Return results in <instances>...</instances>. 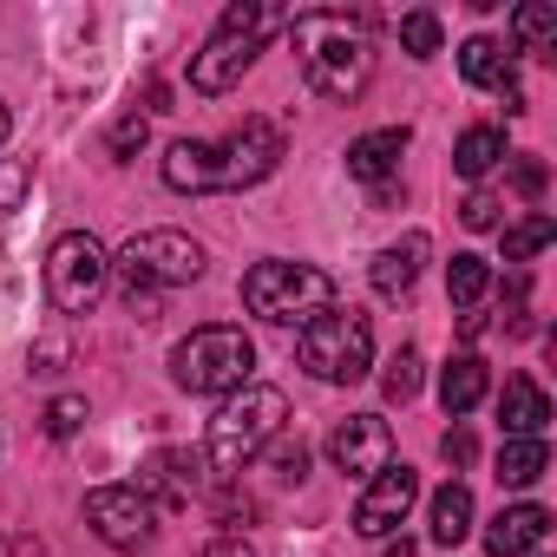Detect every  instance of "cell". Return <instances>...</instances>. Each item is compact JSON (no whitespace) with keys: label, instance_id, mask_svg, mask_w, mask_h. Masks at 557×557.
Returning <instances> with one entry per match:
<instances>
[{"label":"cell","instance_id":"cell-1","mask_svg":"<svg viewBox=\"0 0 557 557\" xmlns=\"http://www.w3.org/2000/svg\"><path fill=\"white\" fill-rule=\"evenodd\" d=\"M368 34H374V14H342V8H309L289 21V47H296V66H302L315 99L348 106L368 92V79H374Z\"/></svg>","mask_w":557,"mask_h":557},{"label":"cell","instance_id":"cell-2","mask_svg":"<svg viewBox=\"0 0 557 557\" xmlns=\"http://www.w3.org/2000/svg\"><path fill=\"white\" fill-rule=\"evenodd\" d=\"M283 420H289V400H283V387H236V394H223V407L210 413V433H203V466H216L223 479H236L243 466H256L262 453H269V440L283 433Z\"/></svg>","mask_w":557,"mask_h":557},{"label":"cell","instance_id":"cell-3","mask_svg":"<svg viewBox=\"0 0 557 557\" xmlns=\"http://www.w3.org/2000/svg\"><path fill=\"white\" fill-rule=\"evenodd\" d=\"M243 309L256 322H275V329H309L315 315L335 309V275L315 269V262H289V256H269L243 275Z\"/></svg>","mask_w":557,"mask_h":557},{"label":"cell","instance_id":"cell-4","mask_svg":"<svg viewBox=\"0 0 557 557\" xmlns=\"http://www.w3.org/2000/svg\"><path fill=\"white\" fill-rule=\"evenodd\" d=\"M275 27H289L283 8H262V0H236V8H223V21L203 40V53H190V86L197 92H230L256 66V53L269 47Z\"/></svg>","mask_w":557,"mask_h":557},{"label":"cell","instance_id":"cell-5","mask_svg":"<svg viewBox=\"0 0 557 557\" xmlns=\"http://www.w3.org/2000/svg\"><path fill=\"white\" fill-rule=\"evenodd\" d=\"M171 381L184 394H236L256 381V342L230 322H210V329H190L177 348H171Z\"/></svg>","mask_w":557,"mask_h":557},{"label":"cell","instance_id":"cell-6","mask_svg":"<svg viewBox=\"0 0 557 557\" xmlns=\"http://www.w3.org/2000/svg\"><path fill=\"white\" fill-rule=\"evenodd\" d=\"M296 361L315 374V381H329V387H348V381H361L368 368H374V322L361 315V309H329V315H315L309 329H296Z\"/></svg>","mask_w":557,"mask_h":557},{"label":"cell","instance_id":"cell-7","mask_svg":"<svg viewBox=\"0 0 557 557\" xmlns=\"http://www.w3.org/2000/svg\"><path fill=\"white\" fill-rule=\"evenodd\" d=\"M203 243H190L184 230H138L119 256H112V269L125 275V296H164V289H184V283H197L203 275Z\"/></svg>","mask_w":557,"mask_h":557},{"label":"cell","instance_id":"cell-8","mask_svg":"<svg viewBox=\"0 0 557 557\" xmlns=\"http://www.w3.org/2000/svg\"><path fill=\"white\" fill-rule=\"evenodd\" d=\"M106 283H112V256H106V243L92 230H66L47 249V296H53L60 315H92Z\"/></svg>","mask_w":557,"mask_h":557},{"label":"cell","instance_id":"cell-9","mask_svg":"<svg viewBox=\"0 0 557 557\" xmlns=\"http://www.w3.org/2000/svg\"><path fill=\"white\" fill-rule=\"evenodd\" d=\"M283 164V132L275 119H243L230 138L210 145V190H249Z\"/></svg>","mask_w":557,"mask_h":557},{"label":"cell","instance_id":"cell-10","mask_svg":"<svg viewBox=\"0 0 557 557\" xmlns=\"http://www.w3.org/2000/svg\"><path fill=\"white\" fill-rule=\"evenodd\" d=\"M86 524L112 550H145L158 537V505L138 485H99V492H86Z\"/></svg>","mask_w":557,"mask_h":557},{"label":"cell","instance_id":"cell-11","mask_svg":"<svg viewBox=\"0 0 557 557\" xmlns=\"http://www.w3.org/2000/svg\"><path fill=\"white\" fill-rule=\"evenodd\" d=\"M329 459H335V472H348V479H374V472L394 466V426H387L381 413H348V420L329 433Z\"/></svg>","mask_w":557,"mask_h":557},{"label":"cell","instance_id":"cell-12","mask_svg":"<svg viewBox=\"0 0 557 557\" xmlns=\"http://www.w3.org/2000/svg\"><path fill=\"white\" fill-rule=\"evenodd\" d=\"M413 498H420V472H413V466L374 472L368 492H361V505H355V531H361V537H394V531L407 524Z\"/></svg>","mask_w":557,"mask_h":557},{"label":"cell","instance_id":"cell-13","mask_svg":"<svg viewBox=\"0 0 557 557\" xmlns=\"http://www.w3.org/2000/svg\"><path fill=\"white\" fill-rule=\"evenodd\" d=\"M138 492H145L158 511L190 505V498L203 492V453H190V446H164V453H151L145 472H138Z\"/></svg>","mask_w":557,"mask_h":557},{"label":"cell","instance_id":"cell-14","mask_svg":"<svg viewBox=\"0 0 557 557\" xmlns=\"http://www.w3.org/2000/svg\"><path fill=\"white\" fill-rule=\"evenodd\" d=\"M550 544V511L544 505H505L485 524V550L492 557H537Z\"/></svg>","mask_w":557,"mask_h":557},{"label":"cell","instance_id":"cell-15","mask_svg":"<svg viewBox=\"0 0 557 557\" xmlns=\"http://www.w3.org/2000/svg\"><path fill=\"white\" fill-rule=\"evenodd\" d=\"M426 230H407L400 243H387L381 256H374V269H368V283H374V296H387V302H400L413 283H420V262H426Z\"/></svg>","mask_w":557,"mask_h":557},{"label":"cell","instance_id":"cell-16","mask_svg":"<svg viewBox=\"0 0 557 557\" xmlns=\"http://www.w3.org/2000/svg\"><path fill=\"white\" fill-rule=\"evenodd\" d=\"M498 426H505V440H544V426H550V394H544L531 374H511L505 394H498Z\"/></svg>","mask_w":557,"mask_h":557},{"label":"cell","instance_id":"cell-17","mask_svg":"<svg viewBox=\"0 0 557 557\" xmlns=\"http://www.w3.org/2000/svg\"><path fill=\"white\" fill-rule=\"evenodd\" d=\"M400 151H407V125H381V132H368V138L348 145V177H361V184L381 190V184H394Z\"/></svg>","mask_w":557,"mask_h":557},{"label":"cell","instance_id":"cell-18","mask_svg":"<svg viewBox=\"0 0 557 557\" xmlns=\"http://www.w3.org/2000/svg\"><path fill=\"white\" fill-rule=\"evenodd\" d=\"M485 387H492V368H485L479 355H453V361L440 368V407H446V420H466V413L485 400Z\"/></svg>","mask_w":557,"mask_h":557},{"label":"cell","instance_id":"cell-19","mask_svg":"<svg viewBox=\"0 0 557 557\" xmlns=\"http://www.w3.org/2000/svg\"><path fill=\"white\" fill-rule=\"evenodd\" d=\"M459 73H466V86H479V92H511V53H505L492 34H472V40L459 47Z\"/></svg>","mask_w":557,"mask_h":557},{"label":"cell","instance_id":"cell-20","mask_svg":"<svg viewBox=\"0 0 557 557\" xmlns=\"http://www.w3.org/2000/svg\"><path fill=\"white\" fill-rule=\"evenodd\" d=\"M466 537H472V492H466L459 479H446V485L433 492V544L453 550V544H466Z\"/></svg>","mask_w":557,"mask_h":557},{"label":"cell","instance_id":"cell-21","mask_svg":"<svg viewBox=\"0 0 557 557\" xmlns=\"http://www.w3.org/2000/svg\"><path fill=\"white\" fill-rule=\"evenodd\" d=\"M505 164V132L498 125H472L466 138H459V151H453V171L466 177V184H479L485 171H498Z\"/></svg>","mask_w":557,"mask_h":557},{"label":"cell","instance_id":"cell-22","mask_svg":"<svg viewBox=\"0 0 557 557\" xmlns=\"http://www.w3.org/2000/svg\"><path fill=\"white\" fill-rule=\"evenodd\" d=\"M544 466H550V446H544V440H505V446H498V485H511V492L537 485Z\"/></svg>","mask_w":557,"mask_h":557},{"label":"cell","instance_id":"cell-23","mask_svg":"<svg viewBox=\"0 0 557 557\" xmlns=\"http://www.w3.org/2000/svg\"><path fill=\"white\" fill-rule=\"evenodd\" d=\"M511 40H518L524 53L550 60V53H557V8H544V0H531V8H518V14H511Z\"/></svg>","mask_w":557,"mask_h":557},{"label":"cell","instance_id":"cell-24","mask_svg":"<svg viewBox=\"0 0 557 557\" xmlns=\"http://www.w3.org/2000/svg\"><path fill=\"white\" fill-rule=\"evenodd\" d=\"M485 289H492V262H485V256H453V262H446V296H453L459 309H479Z\"/></svg>","mask_w":557,"mask_h":557},{"label":"cell","instance_id":"cell-25","mask_svg":"<svg viewBox=\"0 0 557 557\" xmlns=\"http://www.w3.org/2000/svg\"><path fill=\"white\" fill-rule=\"evenodd\" d=\"M550 236H557V223H550L544 210H531L524 223H511V230H505V262H531Z\"/></svg>","mask_w":557,"mask_h":557},{"label":"cell","instance_id":"cell-26","mask_svg":"<svg viewBox=\"0 0 557 557\" xmlns=\"http://www.w3.org/2000/svg\"><path fill=\"white\" fill-rule=\"evenodd\" d=\"M400 47H407L413 60H433V53H440V14H433V8L400 14Z\"/></svg>","mask_w":557,"mask_h":557},{"label":"cell","instance_id":"cell-27","mask_svg":"<svg viewBox=\"0 0 557 557\" xmlns=\"http://www.w3.org/2000/svg\"><path fill=\"white\" fill-rule=\"evenodd\" d=\"M381 387H387V400H400V407H407V400L420 394V355H413V348H400V355L387 361V374H381Z\"/></svg>","mask_w":557,"mask_h":557},{"label":"cell","instance_id":"cell-28","mask_svg":"<svg viewBox=\"0 0 557 557\" xmlns=\"http://www.w3.org/2000/svg\"><path fill=\"white\" fill-rule=\"evenodd\" d=\"M145 132H151V125H145V112H125V119L112 125V138H106V151H112V158L125 164V158H138V151H145Z\"/></svg>","mask_w":557,"mask_h":557},{"label":"cell","instance_id":"cell-29","mask_svg":"<svg viewBox=\"0 0 557 557\" xmlns=\"http://www.w3.org/2000/svg\"><path fill=\"white\" fill-rule=\"evenodd\" d=\"M79 426H86V400H79V394L47 400V433H53V440H73Z\"/></svg>","mask_w":557,"mask_h":557},{"label":"cell","instance_id":"cell-30","mask_svg":"<svg viewBox=\"0 0 557 557\" xmlns=\"http://www.w3.org/2000/svg\"><path fill=\"white\" fill-rule=\"evenodd\" d=\"M269 466H275V479H302V472H309V446L275 433V440H269Z\"/></svg>","mask_w":557,"mask_h":557},{"label":"cell","instance_id":"cell-31","mask_svg":"<svg viewBox=\"0 0 557 557\" xmlns=\"http://www.w3.org/2000/svg\"><path fill=\"white\" fill-rule=\"evenodd\" d=\"M459 216H466V230H492V223H498V197H492V190H472V197L459 203Z\"/></svg>","mask_w":557,"mask_h":557},{"label":"cell","instance_id":"cell-32","mask_svg":"<svg viewBox=\"0 0 557 557\" xmlns=\"http://www.w3.org/2000/svg\"><path fill=\"white\" fill-rule=\"evenodd\" d=\"M66 355H73V348H66V335H40V342H34V374H60V368H66Z\"/></svg>","mask_w":557,"mask_h":557},{"label":"cell","instance_id":"cell-33","mask_svg":"<svg viewBox=\"0 0 557 557\" xmlns=\"http://www.w3.org/2000/svg\"><path fill=\"white\" fill-rule=\"evenodd\" d=\"M511 190H518V197H544V164H537V158H518V164H511Z\"/></svg>","mask_w":557,"mask_h":557},{"label":"cell","instance_id":"cell-34","mask_svg":"<svg viewBox=\"0 0 557 557\" xmlns=\"http://www.w3.org/2000/svg\"><path fill=\"white\" fill-rule=\"evenodd\" d=\"M440 453H446V466H472V459H479V446H472V433H466V426H446Z\"/></svg>","mask_w":557,"mask_h":557},{"label":"cell","instance_id":"cell-35","mask_svg":"<svg viewBox=\"0 0 557 557\" xmlns=\"http://www.w3.org/2000/svg\"><path fill=\"white\" fill-rule=\"evenodd\" d=\"M203 557H256V544H243L236 531H223V537H210V544H203Z\"/></svg>","mask_w":557,"mask_h":557},{"label":"cell","instance_id":"cell-36","mask_svg":"<svg viewBox=\"0 0 557 557\" xmlns=\"http://www.w3.org/2000/svg\"><path fill=\"white\" fill-rule=\"evenodd\" d=\"M505 329H524V275H511V289H505Z\"/></svg>","mask_w":557,"mask_h":557},{"label":"cell","instance_id":"cell-37","mask_svg":"<svg viewBox=\"0 0 557 557\" xmlns=\"http://www.w3.org/2000/svg\"><path fill=\"white\" fill-rule=\"evenodd\" d=\"M8 296H14V269H8V262H0V302H8Z\"/></svg>","mask_w":557,"mask_h":557},{"label":"cell","instance_id":"cell-38","mask_svg":"<svg viewBox=\"0 0 557 557\" xmlns=\"http://www.w3.org/2000/svg\"><path fill=\"white\" fill-rule=\"evenodd\" d=\"M387 557H413V537H394V544H387Z\"/></svg>","mask_w":557,"mask_h":557},{"label":"cell","instance_id":"cell-39","mask_svg":"<svg viewBox=\"0 0 557 557\" xmlns=\"http://www.w3.org/2000/svg\"><path fill=\"white\" fill-rule=\"evenodd\" d=\"M8 132H14V119H8V106H0V151H8Z\"/></svg>","mask_w":557,"mask_h":557}]
</instances>
